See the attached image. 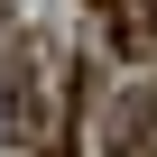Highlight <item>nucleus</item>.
Returning <instances> with one entry per match:
<instances>
[{
	"instance_id": "f257e3e1",
	"label": "nucleus",
	"mask_w": 157,
	"mask_h": 157,
	"mask_svg": "<svg viewBox=\"0 0 157 157\" xmlns=\"http://www.w3.org/2000/svg\"><path fill=\"white\" fill-rule=\"evenodd\" d=\"M111 10H120V0H111Z\"/></svg>"
}]
</instances>
